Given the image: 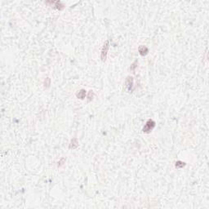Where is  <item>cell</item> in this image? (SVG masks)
<instances>
[{"mask_svg": "<svg viewBox=\"0 0 209 209\" xmlns=\"http://www.w3.org/2000/svg\"><path fill=\"white\" fill-rule=\"evenodd\" d=\"M109 48V42L107 40V41H105V43H104V46H103L102 50H101V60H102V61H105V59H106Z\"/></svg>", "mask_w": 209, "mask_h": 209, "instance_id": "cell-2", "label": "cell"}, {"mask_svg": "<svg viewBox=\"0 0 209 209\" xmlns=\"http://www.w3.org/2000/svg\"><path fill=\"white\" fill-rule=\"evenodd\" d=\"M125 84H126V87H127V90L129 91V92H130V91H132V86H133V78H132V77H127V79H126Z\"/></svg>", "mask_w": 209, "mask_h": 209, "instance_id": "cell-3", "label": "cell"}, {"mask_svg": "<svg viewBox=\"0 0 209 209\" xmlns=\"http://www.w3.org/2000/svg\"><path fill=\"white\" fill-rule=\"evenodd\" d=\"M85 95H86V91L82 89V90H80L79 92L77 93V95H76V96H77L78 98L82 99H82L85 98Z\"/></svg>", "mask_w": 209, "mask_h": 209, "instance_id": "cell-6", "label": "cell"}, {"mask_svg": "<svg viewBox=\"0 0 209 209\" xmlns=\"http://www.w3.org/2000/svg\"><path fill=\"white\" fill-rule=\"evenodd\" d=\"M78 146V142L77 138H73L70 141V149H76Z\"/></svg>", "mask_w": 209, "mask_h": 209, "instance_id": "cell-5", "label": "cell"}, {"mask_svg": "<svg viewBox=\"0 0 209 209\" xmlns=\"http://www.w3.org/2000/svg\"><path fill=\"white\" fill-rule=\"evenodd\" d=\"M65 158H62L61 159V161H60V162L58 163V167H61V166H62V165L64 164V162H65Z\"/></svg>", "mask_w": 209, "mask_h": 209, "instance_id": "cell-10", "label": "cell"}, {"mask_svg": "<svg viewBox=\"0 0 209 209\" xmlns=\"http://www.w3.org/2000/svg\"><path fill=\"white\" fill-rule=\"evenodd\" d=\"M155 127V122L152 119H149L147 122H146V125L143 127V132H146V133H149L154 129V127Z\"/></svg>", "mask_w": 209, "mask_h": 209, "instance_id": "cell-1", "label": "cell"}, {"mask_svg": "<svg viewBox=\"0 0 209 209\" xmlns=\"http://www.w3.org/2000/svg\"><path fill=\"white\" fill-rule=\"evenodd\" d=\"M137 65V61H134V63L131 65V67H130V70H132V71H134L136 68L137 67V65Z\"/></svg>", "mask_w": 209, "mask_h": 209, "instance_id": "cell-8", "label": "cell"}, {"mask_svg": "<svg viewBox=\"0 0 209 209\" xmlns=\"http://www.w3.org/2000/svg\"><path fill=\"white\" fill-rule=\"evenodd\" d=\"M185 165V163L181 162V161H177V163H176V167L177 168H180V167H183Z\"/></svg>", "mask_w": 209, "mask_h": 209, "instance_id": "cell-7", "label": "cell"}, {"mask_svg": "<svg viewBox=\"0 0 209 209\" xmlns=\"http://www.w3.org/2000/svg\"><path fill=\"white\" fill-rule=\"evenodd\" d=\"M88 101L92 100V98H93V92H92V91H90V92H88Z\"/></svg>", "mask_w": 209, "mask_h": 209, "instance_id": "cell-9", "label": "cell"}, {"mask_svg": "<svg viewBox=\"0 0 209 209\" xmlns=\"http://www.w3.org/2000/svg\"><path fill=\"white\" fill-rule=\"evenodd\" d=\"M138 51L141 56H146L148 54L149 52V49L146 46H144V45H140V46L138 47Z\"/></svg>", "mask_w": 209, "mask_h": 209, "instance_id": "cell-4", "label": "cell"}]
</instances>
